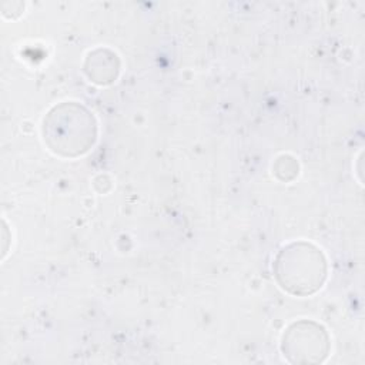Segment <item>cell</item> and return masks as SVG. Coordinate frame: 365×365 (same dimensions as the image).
Here are the masks:
<instances>
[{
  "mask_svg": "<svg viewBox=\"0 0 365 365\" xmlns=\"http://www.w3.org/2000/svg\"><path fill=\"white\" fill-rule=\"evenodd\" d=\"M93 117L74 104L56 107L44 121V135L54 151L77 155L86 151L94 140Z\"/></svg>",
  "mask_w": 365,
  "mask_h": 365,
  "instance_id": "obj_1",
  "label": "cell"
},
{
  "mask_svg": "<svg viewBox=\"0 0 365 365\" xmlns=\"http://www.w3.org/2000/svg\"><path fill=\"white\" fill-rule=\"evenodd\" d=\"M324 258L318 250L308 244H294L279 254L277 275L282 287L295 294H309L321 287L325 275Z\"/></svg>",
  "mask_w": 365,
  "mask_h": 365,
  "instance_id": "obj_2",
  "label": "cell"
}]
</instances>
